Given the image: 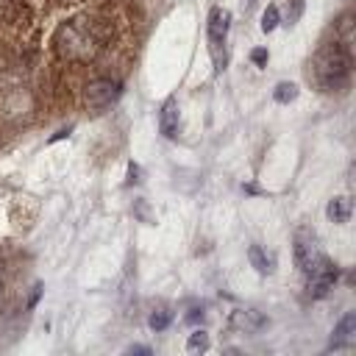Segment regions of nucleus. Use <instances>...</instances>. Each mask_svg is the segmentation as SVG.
<instances>
[{
    "mask_svg": "<svg viewBox=\"0 0 356 356\" xmlns=\"http://www.w3.org/2000/svg\"><path fill=\"white\" fill-rule=\"evenodd\" d=\"M186 350L189 353H206L209 350V334L203 328H195L189 334V339H186Z\"/></svg>",
    "mask_w": 356,
    "mask_h": 356,
    "instance_id": "13",
    "label": "nucleus"
},
{
    "mask_svg": "<svg viewBox=\"0 0 356 356\" xmlns=\"http://www.w3.org/2000/svg\"><path fill=\"white\" fill-rule=\"evenodd\" d=\"M56 44H58V53L61 58H70V61H89L100 53L103 47V33L97 31V25L86 17L81 19H72L67 25L58 28V36H56Z\"/></svg>",
    "mask_w": 356,
    "mask_h": 356,
    "instance_id": "2",
    "label": "nucleus"
},
{
    "mask_svg": "<svg viewBox=\"0 0 356 356\" xmlns=\"http://www.w3.org/2000/svg\"><path fill=\"white\" fill-rule=\"evenodd\" d=\"M39 289H42V286L36 284V286H33V295H31V300H28V306H36V300H39Z\"/></svg>",
    "mask_w": 356,
    "mask_h": 356,
    "instance_id": "22",
    "label": "nucleus"
},
{
    "mask_svg": "<svg viewBox=\"0 0 356 356\" xmlns=\"http://www.w3.org/2000/svg\"><path fill=\"white\" fill-rule=\"evenodd\" d=\"M350 211H353V203H350V197H345V195L331 197L328 206H325V217H328L331 222H337V225H345V222L350 220Z\"/></svg>",
    "mask_w": 356,
    "mask_h": 356,
    "instance_id": "9",
    "label": "nucleus"
},
{
    "mask_svg": "<svg viewBox=\"0 0 356 356\" xmlns=\"http://www.w3.org/2000/svg\"><path fill=\"white\" fill-rule=\"evenodd\" d=\"M353 342H356V312H345L331 331L328 350H342V348H350Z\"/></svg>",
    "mask_w": 356,
    "mask_h": 356,
    "instance_id": "7",
    "label": "nucleus"
},
{
    "mask_svg": "<svg viewBox=\"0 0 356 356\" xmlns=\"http://www.w3.org/2000/svg\"><path fill=\"white\" fill-rule=\"evenodd\" d=\"M236 323H239L245 331H250V334L267 325V320H264L259 312H253V309H248V312H239V314H236Z\"/></svg>",
    "mask_w": 356,
    "mask_h": 356,
    "instance_id": "11",
    "label": "nucleus"
},
{
    "mask_svg": "<svg viewBox=\"0 0 356 356\" xmlns=\"http://www.w3.org/2000/svg\"><path fill=\"white\" fill-rule=\"evenodd\" d=\"M337 278H339V267H337L328 256H323V259L306 273V289H309V298H312V300L325 298V295L334 289Z\"/></svg>",
    "mask_w": 356,
    "mask_h": 356,
    "instance_id": "5",
    "label": "nucleus"
},
{
    "mask_svg": "<svg viewBox=\"0 0 356 356\" xmlns=\"http://www.w3.org/2000/svg\"><path fill=\"white\" fill-rule=\"evenodd\" d=\"M256 3H259V0H245V8H253Z\"/></svg>",
    "mask_w": 356,
    "mask_h": 356,
    "instance_id": "23",
    "label": "nucleus"
},
{
    "mask_svg": "<svg viewBox=\"0 0 356 356\" xmlns=\"http://www.w3.org/2000/svg\"><path fill=\"white\" fill-rule=\"evenodd\" d=\"M303 14V0H289V8H286V25H295Z\"/></svg>",
    "mask_w": 356,
    "mask_h": 356,
    "instance_id": "16",
    "label": "nucleus"
},
{
    "mask_svg": "<svg viewBox=\"0 0 356 356\" xmlns=\"http://www.w3.org/2000/svg\"><path fill=\"white\" fill-rule=\"evenodd\" d=\"M267 58H270V53H267L264 47H253V50H250V61H253L256 67H267Z\"/></svg>",
    "mask_w": 356,
    "mask_h": 356,
    "instance_id": "17",
    "label": "nucleus"
},
{
    "mask_svg": "<svg viewBox=\"0 0 356 356\" xmlns=\"http://www.w3.org/2000/svg\"><path fill=\"white\" fill-rule=\"evenodd\" d=\"M295 97H298V86H295L292 81L275 83V89H273V100H275V103H292Z\"/></svg>",
    "mask_w": 356,
    "mask_h": 356,
    "instance_id": "12",
    "label": "nucleus"
},
{
    "mask_svg": "<svg viewBox=\"0 0 356 356\" xmlns=\"http://www.w3.org/2000/svg\"><path fill=\"white\" fill-rule=\"evenodd\" d=\"M139 181V164H128V184H136Z\"/></svg>",
    "mask_w": 356,
    "mask_h": 356,
    "instance_id": "18",
    "label": "nucleus"
},
{
    "mask_svg": "<svg viewBox=\"0 0 356 356\" xmlns=\"http://www.w3.org/2000/svg\"><path fill=\"white\" fill-rule=\"evenodd\" d=\"M125 353H145V356H150L153 350H150L147 345H128V348H125Z\"/></svg>",
    "mask_w": 356,
    "mask_h": 356,
    "instance_id": "19",
    "label": "nucleus"
},
{
    "mask_svg": "<svg viewBox=\"0 0 356 356\" xmlns=\"http://www.w3.org/2000/svg\"><path fill=\"white\" fill-rule=\"evenodd\" d=\"M70 131H72V125H67V128H61V131H56L47 142H58V139H64V136H70Z\"/></svg>",
    "mask_w": 356,
    "mask_h": 356,
    "instance_id": "20",
    "label": "nucleus"
},
{
    "mask_svg": "<svg viewBox=\"0 0 356 356\" xmlns=\"http://www.w3.org/2000/svg\"><path fill=\"white\" fill-rule=\"evenodd\" d=\"M197 320H203V312H200V309H192V312L186 314V323H197Z\"/></svg>",
    "mask_w": 356,
    "mask_h": 356,
    "instance_id": "21",
    "label": "nucleus"
},
{
    "mask_svg": "<svg viewBox=\"0 0 356 356\" xmlns=\"http://www.w3.org/2000/svg\"><path fill=\"white\" fill-rule=\"evenodd\" d=\"M170 320H172V317H170V312H164V309H161V312H153V314H150L147 325H150L153 331H164V328L170 325Z\"/></svg>",
    "mask_w": 356,
    "mask_h": 356,
    "instance_id": "15",
    "label": "nucleus"
},
{
    "mask_svg": "<svg viewBox=\"0 0 356 356\" xmlns=\"http://www.w3.org/2000/svg\"><path fill=\"white\" fill-rule=\"evenodd\" d=\"M228 28H231V11L222 6H214L206 17V39H209V53L214 61V70H225V42H228Z\"/></svg>",
    "mask_w": 356,
    "mask_h": 356,
    "instance_id": "3",
    "label": "nucleus"
},
{
    "mask_svg": "<svg viewBox=\"0 0 356 356\" xmlns=\"http://www.w3.org/2000/svg\"><path fill=\"white\" fill-rule=\"evenodd\" d=\"M178 125H181V111H178V97L170 95L161 108H159V131L164 139H175L178 136Z\"/></svg>",
    "mask_w": 356,
    "mask_h": 356,
    "instance_id": "8",
    "label": "nucleus"
},
{
    "mask_svg": "<svg viewBox=\"0 0 356 356\" xmlns=\"http://www.w3.org/2000/svg\"><path fill=\"white\" fill-rule=\"evenodd\" d=\"M278 22H281L278 6H267V8L261 11V31H264V33H270V31H275V28H278Z\"/></svg>",
    "mask_w": 356,
    "mask_h": 356,
    "instance_id": "14",
    "label": "nucleus"
},
{
    "mask_svg": "<svg viewBox=\"0 0 356 356\" xmlns=\"http://www.w3.org/2000/svg\"><path fill=\"white\" fill-rule=\"evenodd\" d=\"M350 47H345L342 42L323 44L309 61V81L323 95L345 92L350 83Z\"/></svg>",
    "mask_w": 356,
    "mask_h": 356,
    "instance_id": "1",
    "label": "nucleus"
},
{
    "mask_svg": "<svg viewBox=\"0 0 356 356\" xmlns=\"http://www.w3.org/2000/svg\"><path fill=\"white\" fill-rule=\"evenodd\" d=\"M248 259H250V264H253V270H256L259 275L273 273V256H267V250H264L261 245H250V248H248Z\"/></svg>",
    "mask_w": 356,
    "mask_h": 356,
    "instance_id": "10",
    "label": "nucleus"
},
{
    "mask_svg": "<svg viewBox=\"0 0 356 356\" xmlns=\"http://www.w3.org/2000/svg\"><path fill=\"white\" fill-rule=\"evenodd\" d=\"M120 95H122V83L120 81H114V78H95L83 89V103H86V108L92 114H100L111 103H117Z\"/></svg>",
    "mask_w": 356,
    "mask_h": 356,
    "instance_id": "4",
    "label": "nucleus"
},
{
    "mask_svg": "<svg viewBox=\"0 0 356 356\" xmlns=\"http://www.w3.org/2000/svg\"><path fill=\"white\" fill-rule=\"evenodd\" d=\"M292 253H295V264H298V270L306 275L325 253L320 250V245H317V236H314V231L312 228H298L295 231V239H292Z\"/></svg>",
    "mask_w": 356,
    "mask_h": 356,
    "instance_id": "6",
    "label": "nucleus"
},
{
    "mask_svg": "<svg viewBox=\"0 0 356 356\" xmlns=\"http://www.w3.org/2000/svg\"><path fill=\"white\" fill-rule=\"evenodd\" d=\"M0 286H3V278H0Z\"/></svg>",
    "mask_w": 356,
    "mask_h": 356,
    "instance_id": "24",
    "label": "nucleus"
}]
</instances>
